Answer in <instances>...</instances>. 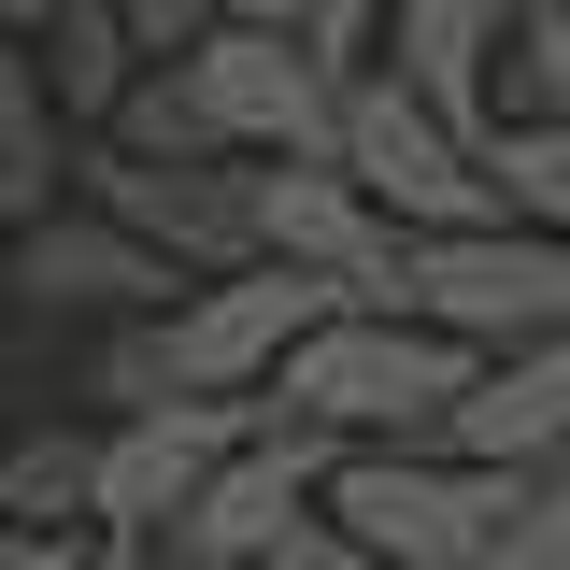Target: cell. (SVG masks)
I'll use <instances>...</instances> for the list:
<instances>
[{
  "instance_id": "11",
  "label": "cell",
  "mask_w": 570,
  "mask_h": 570,
  "mask_svg": "<svg viewBox=\"0 0 570 570\" xmlns=\"http://www.w3.org/2000/svg\"><path fill=\"white\" fill-rule=\"evenodd\" d=\"M513 29H528V0H400L385 14V58L414 71L456 129H499L513 115Z\"/></svg>"
},
{
  "instance_id": "16",
  "label": "cell",
  "mask_w": 570,
  "mask_h": 570,
  "mask_svg": "<svg viewBox=\"0 0 570 570\" xmlns=\"http://www.w3.org/2000/svg\"><path fill=\"white\" fill-rule=\"evenodd\" d=\"M485 157H499V200L528 228H570V115H499Z\"/></svg>"
},
{
  "instance_id": "5",
  "label": "cell",
  "mask_w": 570,
  "mask_h": 570,
  "mask_svg": "<svg viewBox=\"0 0 570 570\" xmlns=\"http://www.w3.org/2000/svg\"><path fill=\"white\" fill-rule=\"evenodd\" d=\"M414 314H442L456 343H542L570 328V228H528V214H485V228H414Z\"/></svg>"
},
{
  "instance_id": "1",
  "label": "cell",
  "mask_w": 570,
  "mask_h": 570,
  "mask_svg": "<svg viewBox=\"0 0 570 570\" xmlns=\"http://www.w3.org/2000/svg\"><path fill=\"white\" fill-rule=\"evenodd\" d=\"M471 371H485V343H456L442 314H414V299H343L272 371V414L328 428V442H442V414L471 400Z\"/></svg>"
},
{
  "instance_id": "8",
  "label": "cell",
  "mask_w": 570,
  "mask_h": 570,
  "mask_svg": "<svg viewBox=\"0 0 570 570\" xmlns=\"http://www.w3.org/2000/svg\"><path fill=\"white\" fill-rule=\"evenodd\" d=\"M86 200H115L142 243H171L186 272H243L257 257V171L243 157H142V142H86Z\"/></svg>"
},
{
  "instance_id": "7",
  "label": "cell",
  "mask_w": 570,
  "mask_h": 570,
  "mask_svg": "<svg viewBox=\"0 0 570 570\" xmlns=\"http://www.w3.org/2000/svg\"><path fill=\"white\" fill-rule=\"evenodd\" d=\"M243 171H257V243H272V257L356 285V299H400V285H414V228L371 200L343 157H243Z\"/></svg>"
},
{
  "instance_id": "24",
  "label": "cell",
  "mask_w": 570,
  "mask_h": 570,
  "mask_svg": "<svg viewBox=\"0 0 570 570\" xmlns=\"http://www.w3.org/2000/svg\"><path fill=\"white\" fill-rule=\"evenodd\" d=\"M0 29H43V0H0Z\"/></svg>"
},
{
  "instance_id": "17",
  "label": "cell",
  "mask_w": 570,
  "mask_h": 570,
  "mask_svg": "<svg viewBox=\"0 0 570 570\" xmlns=\"http://www.w3.org/2000/svg\"><path fill=\"white\" fill-rule=\"evenodd\" d=\"M157 400H200L171 356V314H115L100 328V414H157Z\"/></svg>"
},
{
  "instance_id": "6",
  "label": "cell",
  "mask_w": 570,
  "mask_h": 570,
  "mask_svg": "<svg viewBox=\"0 0 570 570\" xmlns=\"http://www.w3.org/2000/svg\"><path fill=\"white\" fill-rule=\"evenodd\" d=\"M343 299H356V285H328V272H299V257L257 243L243 272H200L186 299H171V356H186L200 400H272V371L314 343Z\"/></svg>"
},
{
  "instance_id": "14",
  "label": "cell",
  "mask_w": 570,
  "mask_h": 570,
  "mask_svg": "<svg viewBox=\"0 0 570 570\" xmlns=\"http://www.w3.org/2000/svg\"><path fill=\"white\" fill-rule=\"evenodd\" d=\"M29 58L58 71L71 129H100V115L129 100V71H142V29H129V0H43V29H29Z\"/></svg>"
},
{
  "instance_id": "22",
  "label": "cell",
  "mask_w": 570,
  "mask_h": 570,
  "mask_svg": "<svg viewBox=\"0 0 570 570\" xmlns=\"http://www.w3.org/2000/svg\"><path fill=\"white\" fill-rule=\"evenodd\" d=\"M71 557H86L71 528H29V513H0V570H71Z\"/></svg>"
},
{
  "instance_id": "27",
  "label": "cell",
  "mask_w": 570,
  "mask_h": 570,
  "mask_svg": "<svg viewBox=\"0 0 570 570\" xmlns=\"http://www.w3.org/2000/svg\"><path fill=\"white\" fill-rule=\"evenodd\" d=\"M0 272H14V214H0Z\"/></svg>"
},
{
  "instance_id": "4",
  "label": "cell",
  "mask_w": 570,
  "mask_h": 570,
  "mask_svg": "<svg viewBox=\"0 0 570 570\" xmlns=\"http://www.w3.org/2000/svg\"><path fill=\"white\" fill-rule=\"evenodd\" d=\"M328 471H343V442L328 428H299V414H257L228 456H214V485L157 528V557L171 570H272L285 557V528L328 499Z\"/></svg>"
},
{
  "instance_id": "13",
  "label": "cell",
  "mask_w": 570,
  "mask_h": 570,
  "mask_svg": "<svg viewBox=\"0 0 570 570\" xmlns=\"http://www.w3.org/2000/svg\"><path fill=\"white\" fill-rule=\"evenodd\" d=\"M71 186H86V157H71V100H58V71H43V58H14V71H0V214L29 228V214H58Z\"/></svg>"
},
{
  "instance_id": "23",
  "label": "cell",
  "mask_w": 570,
  "mask_h": 570,
  "mask_svg": "<svg viewBox=\"0 0 570 570\" xmlns=\"http://www.w3.org/2000/svg\"><path fill=\"white\" fill-rule=\"evenodd\" d=\"M71 570H171V557H157V528H86Z\"/></svg>"
},
{
  "instance_id": "21",
  "label": "cell",
  "mask_w": 570,
  "mask_h": 570,
  "mask_svg": "<svg viewBox=\"0 0 570 570\" xmlns=\"http://www.w3.org/2000/svg\"><path fill=\"white\" fill-rule=\"evenodd\" d=\"M285 14H299V29H314V43H328V58H371V43H385V14H400V0H285Z\"/></svg>"
},
{
  "instance_id": "9",
  "label": "cell",
  "mask_w": 570,
  "mask_h": 570,
  "mask_svg": "<svg viewBox=\"0 0 570 570\" xmlns=\"http://www.w3.org/2000/svg\"><path fill=\"white\" fill-rule=\"evenodd\" d=\"M0 285H14V299H71V314H171L200 272H186L171 243H142L115 200H58V214L14 228V272Z\"/></svg>"
},
{
  "instance_id": "12",
  "label": "cell",
  "mask_w": 570,
  "mask_h": 570,
  "mask_svg": "<svg viewBox=\"0 0 570 570\" xmlns=\"http://www.w3.org/2000/svg\"><path fill=\"white\" fill-rule=\"evenodd\" d=\"M442 442H456V456H499V471H542V456H570V328H542V343H499L485 371H471V400L442 414Z\"/></svg>"
},
{
  "instance_id": "2",
  "label": "cell",
  "mask_w": 570,
  "mask_h": 570,
  "mask_svg": "<svg viewBox=\"0 0 570 570\" xmlns=\"http://www.w3.org/2000/svg\"><path fill=\"white\" fill-rule=\"evenodd\" d=\"M343 171L400 214V228H485V214H513L485 129H456L400 58H356L343 71Z\"/></svg>"
},
{
  "instance_id": "19",
  "label": "cell",
  "mask_w": 570,
  "mask_h": 570,
  "mask_svg": "<svg viewBox=\"0 0 570 570\" xmlns=\"http://www.w3.org/2000/svg\"><path fill=\"white\" fill-rule=\"evenodd\" d=\"M513 115H570V0H528L513 29Z\"/></svg>"
},
{
  "instance_id": "3",
  "label": "cell",
  "mask_w": 570,
  "mask_h": 570,
  "mask_svg": "<svg viewBox=\"0 0 570 570\" xmlns=\"http://www.w3.org/2000/svg\"><path fill=\"white\" fill-rule=\"evenodd\" d=\"M528 471H499V456H456V442H343V471H328V513H343L356 542H385L400 570H471L499 542V513H513Z\"/></svg>"
},
{
  "instance_id": "10",
  "label": "cell",
  "mask_w": 570,
  "mask_h": 570,
  "mask_svg": "<svg viewBox=\"0 0 570 570\" xmlns=\"http://www.w3.org/2000/svg\"><path fill=\"white\" fill-rule=\"evenodd\" d=\"M257 414L272 400H157V414H115L100 428V528H171Z\"/></svg>"
},
{
  "instance_id": "25",
  "label": "cell",
  "mask_w": 570,
  "mask_h": 570,
  "mask_svg": "<svg viewBox=\"0 0 570 570\" xmlns=\"http://www.w3.org/2000/svg\"><path fill=\"white\" fill-rule=\"evenodd\" d=\"M200 14H285V0H200Z\"/></svg>"
},
{
  "instance_id": "20",
  "label": "cell",
  "mask_w": 570,
  "mask_h": 570,
  "mask_svg": "<svg viewBox=\"0 0 570 570\" xmlns=\"http://www.w3.org/2000/svg\"><path fill=\"white\" fill-rule=\"evenodd\" d=\"M272 570H400V557H385V542H356L343 513H328V499H314V513H299V528H285V557H272Z\"/></svg>"
},
{
  "instance_id": "26",
  "label": "cell",
  "mask_w": 570,
  "mask_h": 570,
  "mask_svg": "<svg viewBox=\"0 0 570 570\" xmlns=\"http://www.w3.org/2000/svg\"><path fill=\"white\" fill-rule=\"evenodd\" d=\"M14 58H29V29H0V71H14Z\"/></svg>"
},
{
  "instance_id": "15",
  "label": "cell",
  "mask_w": 570,
  "mask_h": 570,
  "mask_svg": "<svg viewBox=\"0 0 570 570\" xmlns=\"http://www.w3.org/2000/svg\"><path fill=\"white\" fill-rule=\"evenodd\" d=\"M0 513L29 528H100V428H29L0 456Z\"/></svg>"
},
{
  "instance_id": "18",
  "label": "cell",
  "mask_w": 570,
  "mask_h": 570,
  "mask_svg": "<svg viewBox=\"0 0 570 570\" xmlns=\"http://www.w3.org/2000/svg\"><path fill=\"white\" fill-rule=\"evenodd\" d=\"M471 570H570V456H542V471L513 485V513H499V542Z\"/></svg>"
}]
</instances>
